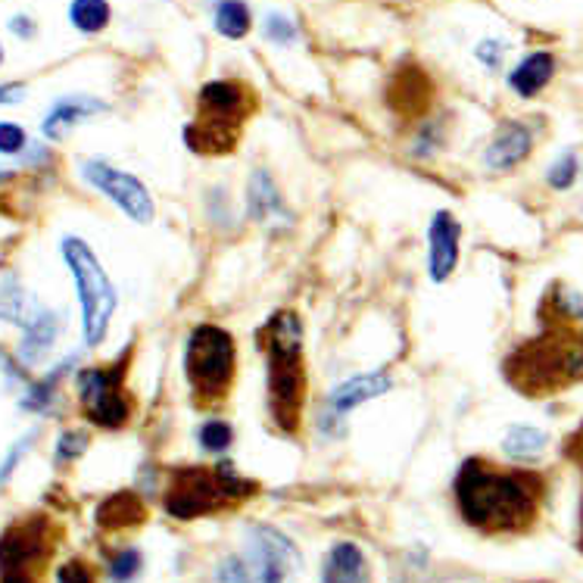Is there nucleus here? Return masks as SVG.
I'll return each mask as SVG.
<instances>
[{
    "label": "nucleus",
    "instance_id": "obj_1",
    "mask_svg": "<svg viewBox=\"0 0 583 583\" xmlns=\"http://www.w3.org/2000/svg\"><path fill=\"white\" fill-rule=\"evenodd\" d=\"M543 481L531 471H502L468 459L456 478V502L471 528L512 533L531 528L540 512Z\"/></svg>",
    "mask_w": 583,
    "mask_h": 583
},
{
    "label": "nucleus",
    "instance_id": "obj_2",
    "mask_svg": "<svg viewBox=\"0 0 583 583\" xmlns=\"http://www.w3.org/2000/svg\"><path fill=\"white\" fill-rule=\"evenodd\" d=\"M266 350L268 416L284 433H297L306 402V366H303V321L294 309H278L259 331Z\"/></svg>",
    "mask_w": 583,
    "mask_h": 583
},
{
    "label": "nucleus",
    "instance_id": "obj_3",
    "mask_svg": "<svg viewBox=\"0 0 583 583\" xmlns=\"http://www.w3.org/2000/svg\"><path fill=\"white\" fill-rule=\"evenodd\" d=\"M253 490L256 487L244 481L232 462H218L216 468H178L168 478L163 505L172 518L194 521V518L213 515L225 505L247 500Z\"/></svg>",
    "mask_w": 583,
    "mask_h": 583
},
{
    "label": "nucleus",
    "instance_id": "obj_4",
    "mask_svg": "<svg viewBox=\"0 0 583 583\" xmlns=\"http://www.w3.org/2000/svg\"><path fill=\"white\" fill-rule=\"evenodd\" d=\"M253 113V98L244 84L216 79L201 88L197 122L184 129V144L197 153H228Z\"/></svg>",
    "mask_w": 583,
    "mask_h": 583
},
{
    "label": "nucleus",
    "instance_id": "obj_5",
    "mask_svg": "<svg viewBox=\"0 0 583 583\" xmlns=\"http://www.w3.org/2000/svg\"><path fill=\"white\" fill-rule=\"evenodd\" d=\"M505 375L521 393H555L583 375V344L562 334L536 337L505 362Z\"/></svg>",
    "mask_w": 583,
    "mask_h": 583
},
{
    "label": "nucleus",
    "instance_id": "obj_6",
    "mask_svg": "<svg viewBox=\"0 0 583 583\" xmlns=\"http://www.w3.org/2000/svg\"><path fill=\"white\" fill-rule=\"evenodd\" d=\"M60 253H63V263H67L72 282H75V294H79V306H82L84 344L98 347V344H103V337L110 331V321L116 316V284L110 282L98 253L91 250L82 237H75V234L63 237Z\"/></svg>",
    "mask_w": 583,
    "mask_h": 583
},
{
    "label": "nucleus",
    "instance_id": "obj_7",
    "mask_svg": "<svg viewBox=\"0 0 583 583\" xmlns=\"http://www.w3.org/2000/svg\"><path fill=\"white\" fill-rule=\"evenodd\" d=\"M184 378L194 400L209 406L228 397L237 378V344L222 325H197L184 340Z\"/></svg>",
    "mask_w": 583,
    "mask_h": 583
},
{
    "label": "nucleus",
    "instance_id": "obj_8",
    "mask_svg": "<svg viewBox=\"0 0 583 583\" xmlns=\"http://www.w3.org/2000/svg\"><path fill=\"white\" fill-rule=\"evenodd\" d=\"M247 583H297L303 574V555L290 536L272 524H253L247 531Z\"/></svg>",
    "mask_w": 583,
    "mask_h": 583
},
{
    "label": "nucleus",
    "instance_id": "obj_9",
    "mask_svg": "<svg viewBox=\"0 0 583 583\" xmlns=\"http://www.w3.org/2000/svg\"><path fill=\"white\" fill-rule=\"evenodd\" d=\"M125 366L110 368H82L79 378H75V390H79V400H82L84 418L98 428L106 431H116L125 428L129 418H132V402L125 397Z\"/></svg>",
    "mask_w": 583,
    "mask_h": 583
},
{
    "label": "nucleus",
    "instance_id": "obj_10",
    "mask_svg": "<svg viewBox=\"0 0 583 583\" xmlns=\"http://www.w3.org/2000/svg\"><path fill=\"white\" fill-rule=\"evenodd\" d=\"M82 178L94 191H101L110 203H116L125 216L137 222V225H151L156 216V203H153L147 184L141 182L137 175L125 172V168L113 166L106 160H84Z\"/></svg>",
    "mask_w": 583,
    "mask_h": 583
},
{
    "label": "nucleus",
    "instance_id": "obj_11",
    "mask_svg": "<svg viewBox=\"0 0 583 583\" xmlns=\"http://www.w3.org/2000/svg\"><path fill=\"white\" fill-rule=\"evenodd\" d=\"M462 250V222L450 209L433 213L428 228V275L433 284L450 282Z\"/></svg>",
    "mask_w": 583,
    "mask_h": 583
},
{
    "label": "nucleus",
    "instance_id": "obj_12",
    "mask_svg": "<svg viewBox=\"0 0 583 583\" xmlns=\"http://www.w3.org/2000/svg\"><path fill=\"white\" fill-rule=\"evenodd\" d=\"M44 552H48V536H44V521L41 518L13 524L10 531L0 536V574L29 571L38 559H44Z\"/></svg>",
    "mask_w": 583,
    "mask_h": 583
},
{
    "label": "nucleus",
    "instance_id": "obj_13",
    "mask_svg": "<svg viewBox=\"0 0 583 583\" xmlns=\"http://www.w3.org/2000/svg\"><path fill=\"white\" fill-rule=\"evenodd\" d=\"M390 390H393L390 371H366V375H352V378L340 381L331 393H328L325 418L344 421L352 409H359V406H366V402L378 400V397L390 393Z\"/></svg>",
    "mask_w": 583,
    "mask_h": 583
},
{
    "label": "nucleus",
    "instance_id": "obj_14",
    "mask_svg": "<svg viewBox=\"0 0 583 583\" xmlns=\"http://www.w3.org/2000/svg\"><path fill=\"white\" fill-rule=\"evenodd\" d=\"M533 151V134L528 125L521 122H502L493 141L487 144L483 151V163L493 172H512L515 166H521Z\"/></svg>",
    "mask_w": 583,
    "mask_h": 583
},
{
    "label": "nucleus",
    "instance_id": "obj_15",
    "mask_svg": "<svg viewBox=\"0 0 583 583\" xmlns=\"http://www.w3.org/2000/svg\"><path fill=\"white\" fill-rule=\"evenodd\" d=\"M98 113H106V103L98 98H88V94H69L53 103L51 113L41 122V134L48 141H63L75 125H82L88 119H94Z\"/></svg>",
    "mask_w": 583,
    "mask_h": 583
},
{
    "label": "nucleus",
    "instance_id": "obj_16",
    "mask_svg": "<svg viewBox=\"0 0 583 583\" xmlns=\"http://www.w3.org/2000/svg\"><path fill=\"white\" fill-rule=\"evenodd\" d=\"M247 213L259 225H272L275 218H287L282 191H278V184H275L268 168H253L250 182H247Z\"/></svg>",
    "mask_w": 583,
    "mask_h": 583
},
{
    "label": "nucleus",
    "instance_id": "obj_17",
    "mask_svg": "<svg viewBox=\"0 0 583 583\" xmlns=\"http://www.w3.org/2000/svg\"><path fill=\"white\" fill-rule=\"evenodd\" d=\"M552 75H555V57L550 51H533L509 72V88L518 98L531 101L552 82Z\"/></svg>",
    "mask_w": 583,
    "mask_h": 583
},
{
    "label": "nucleus",
    "instance_id": "obj_18",
    "mask_svg": "<svg viewBox=\"0 0 583 583\" xmlns=\"http://www.w3.org/2000/svg\"><path fill=\"white\" fill-rule=\"evenodd\" d=\"M63 331V318L57 316L53 309H48L44 316L34 321L29 331H22V344H19V362L25 368L41 366L48 359V352L53 350L57 337Z\"/></svg>",
    "mask_w": 583,
    "mask_h": 583
},
{
    "label": "nucleus",
    "instance_id": "obj_19",
    "mask_svg": "<svg viewBox=\"0 0 583 583\" xmlns=\"http://www.w3.org/2000/svg\"><path fill=\"white\" fill-rule=\"evenodd\" d=\"M366 581V552L356 543H334L321 562V583H362Z\"/></svg>",
    "mask_w": 583,
    "mask_h": 583
},
{
    "label": "nucleus",
    "instance_id": "obj_20",
    "mask_svg": "<svg viewBox=\"0 0 583 583\" xmlns=\"http://www.w3.org/2000/svg\"><path fill=\"white\" fill-rule=\"evenodd\" d=\"M44 313L48 309L13 278L0 287V321H10V325H17L19 331H29Z\"/></svg>",
    "mask_w": 583,
    "mask_h": 583
},
{
    "label": "nucleus",
    "instance_id": "obj_21",
    "mask_svg": "<svg viewBox=\"0 0 583 583\" xmlns=\"http://www.w3.org/2000/svg\"><path fill=\"white\" fill-rule=\"evenodd\" d=\"M147 518V509H144V502L137 493H129V490H122V493H113V497H106V500L98 505V524L106 528V531H122V528H134V524H141Z\"/></svg>",
    "mask_w": 583,
    "mask_h": 583
},
{
    "label": "nucleus",
    "instance_id": "obj_22",
    "mask_svg": "<svg viewBox=\"0 0 583 583\" xmlns=\"http://www.w3.org/2000/svg\"><path fill=\"white\" fill-rule=\"evenodd\" d=\"M253 25V13L247 7V0H216V10H213V29L228 41H241L247 38Z\"/></svg>",
    "mask_w": 583,
    "mask_h": 583
},
{
    "label": "nucleus",
    "instance_id": "obj_23",
    "mask_svg": "<svg viewBox=\"0 0 583 583\" xmlns=\"http://www.w3.org/2000/svg\"><path fill=\"white\" fill-rule=\"evenodd\" d=\"M546 443H550L546 431L531 428V425H515V428H509L505 437H502V450H505V456H509V459H518V462H531V459H536L540 452L546 450Z\"/></svg>",
    "mask_w": 583,
    "mask_h": 583
},
{
    "label": "nucleus",
    "instance_id": "obj_24",
    "mask_svg": "<svg viewBox=\"0 0 583 583\" xmlns=\"http://www.w3.org/2000/svg\"><path fill=\"white\" fill-rule=\"evenodd\" d=\"M113 19V10L106 0H72L69 3V22L75 25V32L101 34Z\"/></svg>",
    "mask_w": 583,
    "mask_h": 583
},
{
    "label": "nucleus",
    "instance_id": "obj_25",
    "mask_svg": "<svg viewBox=\"0 0 583 583\" xmlns=\"http://www.w3.org/2000/svg\"><path fill=\"white\" fill-rule=\"evenodd\" d=\"M197 440H201V450L222 456V452L232 450L234 428L225 418H206L201 425V431H197Z\"/></svg>",
    "mask_w": 583,
    "mask_h": 583
},
{
    "label": "nucleus",
    "instance_id": "obj_26",
    "mask_svg": "<svg viewBox=\"0 0 583 583\" xmlns=\"http://www.w3.org/2000/svg\"><path fill=\"white\" fill-rule=\"evenodd\" d=\"M263 38L272 41V44H278V48H290V44H297L300 29L287 13L275 10V13H266V19H263Z\"/></svg>",
    "mask_w": 583,
    "mask_h": 583
},
{
    "label": "nucleus",
    "instance_id": "obj_27",
    "mask_svg": "<svg viewBox=\"0 0 583 583\" xmlns=\"http://www.w3.org/2000/svg\"><path fill=\"white\" fill-rule=\"evenodd\" d=\"M577 172H581L577 153L567 151L552 163L550 172H546V182H550V187H555V191H567V187L574 184V178H577Z\"/></svg>",
    "mask_w": 583,
    "mask_h": 583
},
{
    "label": "nucleus",
    "instance_id": "obj_28",
    "mask_svg": "<svg viewBox=\"0 0 583 583\" xmlns=\"http://www.w3.org/2000/svg\"><path fill=\"white\" fill-rule=\"evenodd\" d=\"M141 567H144V555L137 550H122L113 555V562H110V577L116 583H129L134 581L137 574H141Z\"/></svg>",
    "mask_w": 583,
    "mask_h": 583
},
{
    "label": "nucleus",
    "instance_id": "obj_29",
    "mask_svg": "<svg viewBox=\"0 0 583 583\" xmlns=\"http://www.w3.org/2000/svg\"><path fill=\"white\" fill-rule=\"evenodd\" d=\"M29 147V134L17 122H0V153L3 156H19Z\"/></svg>",
    "mask_w": 583,
    "mask_h": 583
},
{
    "label": "nucleus",
    "instance_id": "obj_30",
    "mask_svg": "<svg viewBox=\"0 0 583 583\" xmlns=\"http://www.w3.org/2000/svg\"><path fill=\"white\" fill-rule=\"evenodd\" d=\"M88 450V433L84 431H63L57 440V462H75Z\"/></svg>",
    "mask_w": 583,
    "mask_h": 583
},
{
    "label": "nucleus",
    "instance_id": "obj_31",
    "mask_svg": "<svg viewBox=\"0 0 583 583\" xmlns=\"http://www.w3.org/2000/svg\"><path fill=\"white\" fill-rule=\"evenodd\" d=\"M552 306H555V316L562 318H583V294L562 287L552 294Z\"/></svg>",
    "mask_w": 583,
    "mask_h": 583
},
{
    "label": "nucleus",
    "instance_id": "obj_32",
    "mask_svg": "<svg viewBox=\"0 0 583 583\" xmlns=\"http://www.w3.org/2000/svg\"><path fill=\"white\" fill-rule=\"evenodd\" d=\"M474 57L481 60V67L500 69L502 57H505V41H502V38H483L481 44H478V51H474Z\"/></svg>",
    "mask_w": 583,
    "mask_h": 583
},
{
    "label": "nucleus",
    "instance_id": "obj_33",
    "mask_svg": "<svg viewBox=\"0 0 583 583\" xmlns=\"http://www.w3.org/2000/svg\"><path fill=\"white\" fill-rule=\"evenodd\" d=\"M29 447H32V433H29V437H22L17 447L7 452V459L0 462V490H3V483L13 478V471H17L19 462H22V456L29 452Z\"/></svg>",
    "mask_w": 583,
    "mask_h": 583
},
{
    "label": "nucleus",
    "instance_id": "obj_34",
    "mask_svg": "<svg viewBox=\"0 0 583 583\" xmlns=\"http://www.w3.org/2000/svg\"><path fill=\"white\" fill-rule=\"evenodd\" d=\"M440 147H443V132H440L437 125H425V129L418 132L412 151H416L418 156H431V153L440 151Z\"/></svg>",
    "mask_w": 583,
    "mask_h": 583
},
{
    "label": "nucleus",
    "instance_id": "obj_35",
    "mask_svg": "<svg viewBox=\"0 0 583 583\" xmlns=\"http://www.w3.org/2000/svg\"><path fill=\"white\" fill-rule=\"evenodd\" d=\"M57 583H94V577H91V567L79 562V559H72L67 565H60Z\"/></svg>",
    "mask_w": 583,
    "mask_h": 583
},
{
    "label": "nucleus",
    "instance_id": "obj_36",
    "mask_svg": "<svg viewBox=\"0 0 583 583\" xmlns=\"http://www.w3.org/2000/svg\"><path fill=\"white\" fill-rule=\"evenodd\" d=\"M10 25V32L17 34V38H22V41H32L34 32H38V25H34L32 17H25V13H17V17L7 22Z\"/></svg>",
    "mask_w": 583,
    "mask_h": 583
},
{
    "label": "nucleus",
    "instance_id": "obj_37",
    "mask_svg": "<svg viewBox=\"0 0 583 583\" xmlns=\"http://www.w3.org/2000/svg\"><path fill=\"white\" fill-rule=\"evenodd\" d=\"M0 371H3L10 381H19V383L25 381V368L19 366V362H13V359H10V352L3 350V347H0Z\"/></svg>",
    "mask_w": 583,
    "mask_h": 583
},
{
    "label": "nucleus",
    "instance_id": "obj_38",
    "mask_svg": "<svg viewBox=\"0 0 583 583\" xmlns=\"http://www.w3.org/2000/svg\"><path fill=\"white\" fill-rule=\"evenodd\" d=\"M25 101V84H0V106H10V103Z\"/></svg>",
    "mask_w": 583,
    "mask_h": 583
},
{
    "label": "nucleus",
    "instance_id": "obj_39",
    "mask_svg": "<svg viewBox=\"0 0 583 583\" xmlns=\"http://www.w3.org/2000/svg\"><path fill=\"white\" fill-rule=\"evenodd\" d=\"M0 583H34V577L29 571H7L0 574Z\"/></svg>",
    "mask_w": 583,
    "mask_h": 583
},
{
    "label": "nucleus",
    "instance_id": "obj_40",
    "mask_svg": "<svg viewBox=\"0 0 583 583\" xmlns=\"http://www.w3.org/2000/svg\"><path fill=\"white\" fill-rule=\"evenodd\" d=\"M0 182H10V172H0Z\"/></svg>",
    "mask_w": 583,
    "mask_h": 583
},
{
    "label": "nucleus",
    "instance_id": "obj_41",
    "mask_svg": "<svg viewBox=\"0 0 583 583\" xmlns=\"http://www.w3.org/2000/svg\"><path fill=\"white\" fill-rule=\"evenodd\" d=\"M0 67H3V48H0Z\"/></svg>",
    "mask_w": 583,
    "mask_h": 583
},
{
    "label": "nucleus",
    "instance_id": "obj_42",
    "mask_svg": "<svg viewBox=\"0 0 583 583\" xmlns=\"http://www.w3.org/2000/svg\"><path fill=\"white\" fill-rule=\"evenodd\" d=\"M581 546H583V521H581Z\"/></svg>",
    "mask_w": 583,
    "mask_h": 583
}]
</instances>
